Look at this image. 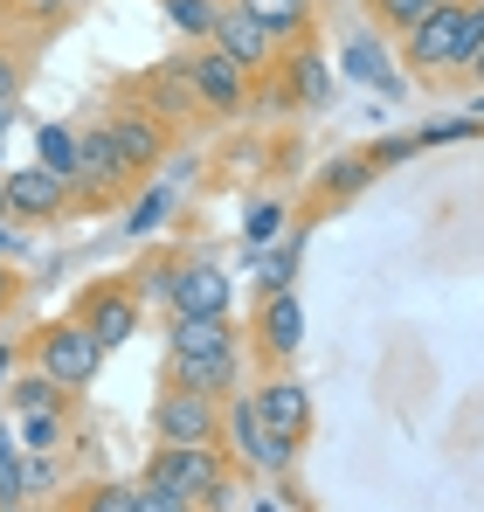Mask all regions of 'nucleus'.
<instances>
[{
	"label": "nucleus",
	"mask_w": 484,
	"mask_h": 512,
	"mask_svg": "<svg viewBox=\"0 0 484 512\" xmlns=\"http://www.w3.org/2000/svg\"><path fill=\"white\" fill-rule=\"evenodd\" d=\"M484 42V0H443L402 35V63L415 77H457Z\"/></svg>",
	"instance_id": "1"
},
{
	"label": "nucleus",
	"mask_w": 484,
	"mask_h": 512,
	"mask_svg": "<svg viewBox=\"0 0 484 512\" xmlns=\"http://www.w3.org/2000/svg\"><path fill=\"white\" fill-rule=\"evenodd\" d=\"M146 478L194 499L201 512H229V499H236V464H229L222 443H160L146 457Z\"/></svg>",
	"instance_id": "2"
},
{
	"label": "nucleus",
	"mask_w": 484,
	"mask_h": 512,
	"mask_svg": "<svg viewBox=\"0 0 484 512\" xmlns=\"http://www.w3.org/2000/svg\"><path fill=\"white\" fill-rule=\"evenodd\" d=\"M222 450H229L236 471H256V478H284V471L298 464V443L263 423L249 395H229V402H222Z\"/></svg>",
	"instance_id": "3"
},
{
	"label": "nucleus",
	"mask_w": 484,
	"mask_h": 512,
	"mask_svg": "<svg viewBox=\"0 0 484 512\" xmlns=\"http://www.w3.org/2000/svg\"><path fill=\"white\" fill-rule=\"evenodd\" d=\"M35 367H42L56 388L77 395V388H90V381L104 374V346L90 340L77 319H49V326L35 333Z\"/></svg>",
	"instance_id": "4"
},
{
	"label": "nucleus",
	"mask_w": 484,
	"mask_h": 512,
	"mask_svg": "<svg viewBox=\"0 0 484 512\" xmlns=\"http://www.w3.org/2000/svg\"><path fill=\"white\" fill-rule=\"evenodd\" d=\"M125 187H139V173L125 167V153L111 146L104 118L83 125V132H77V201H83V208H111Z\"/></svg>",
	"instance_id": "5"
},
{
	"label": "nucleus",
	"mask_w": 484,
	"mask_h": 512,
	"mask_svg": "<svg viewBox=\"0 0 484 512\" xmlns=\"http://www.w3.org/2000/svg\"><path fill=\"white\" fill-rule=\"evenodd\" d=\"M153 436L160 443H222V395L166 381L160 402H153Z\"/></svg>",
	"instance_id": "6"
},
{
	"label": "nucleus",
	"mask_w": 484,
	"mask_h": 512,
	"mask_svg": "<svg viewBox=\"0 0 484 512\" xmlns=\"http://www.w3.org/2000/svg\"><path fill=\"white\" fill-rule=\"evenodd\" d=\"M0 194H7V222H63L70 201H77V187L49 167H7Z\"/></svg>",
	"instance_id": "7"
},
{
	"label": "nucleus",
	"mask_w": 484,
	"mask_h": 512,
	"mask_svg": "<svg viewBox=\"0 0 484 512\" xmlns=\"http://www.w3.org/2000/svg\"><path fill=\"white\" fill-rule=\"evenodd\" d=\"M180 70H187V84L201 97V111H215V118H242L249 111V77L215 42H194V56H180Z\"/></svg>",
	"instance_id": "8"
},
{
	"label": "nucleus",
	"mask_w": 484,
	"mask_h": 512,
	"mask_svg": "<svg viewBox=\"0 0 484 512\" xmlns=\"http://www.w3.org/2000/svg\"><path fill=\"white\" fill-rule=\"evenodd\" d=\"M70 319H77L83 333L111 353V346H125L132 333H139V298H132V284H125V277H104V284H90V291L77 298V312H70Z\"/></svg>",
	"instance_id": "9"
},
{
	"label": "nucleus",
	"mask_w": 484,
	"mask_h": 512,
	"mask_svg": "<svg viewBox=\"0 0 484 512\" xmlns=\"http://www.w3.org/2000/svg\"><path fill=\"white\" fill-rule=\"evenodd\" d=\"M104 132H111V146L125 153V167L146 173L166 160V146H173V125H160L139 97H125V104H111V118H104Z\"/></svg>",
	"instance_id": "10"
},
{
	"label": "nucleus",
	"mask_w": 484,
	"mask_h": 512,
	"mask_svg": "<svg viewBox=\"0 0 484 512\" xmlns=\"http://www.w3.org/2000/svg\"><path fill=\"white\" fill-rule=\"evenodd\" d=\"M249 340H256V360L291 367L298 346H305V305H298V291H270L256 305V319H249Z\"/></svg>",
	"instance_id": "11"
},
{
	"label": "nucleus",
	"mask_w": 484,
	"mask_h": 512,
	"mask_svg": "<svg viewBox=\"0 0 484 512\" xmlns=\"http://www.w3.org/2000/svg\"><path fill=\"white\" fill-rule=\"evenodd\" d=\"M208 42H215V49L236 63L242 77H263V70L277 63V49H284V42H277V35L256 21V14H242L236 0H222V14H215V35H208Z\"/></svg>",
	"instance_id": "12"
},
{
	"label": "nucleus",
	"mask_w": 484,
	"mask_h": 512,
	"mask_svg": "<svg viewBox=\"0 0 484 512\" xmlns=\"http://www.w3.org/2000/svg\"><path fill=\"white\" fill-rule=\"evenodd\" d=\"M125 97H139L160 125H194V118H201V97H194V84H187L180 56H173V63H153L146 77H132V84H125Z\"/></svg>",
	"instance_id": "13"
},
{
	"label": "nucleus",
	"mask_w": 484,
	"mask_h": 512,
	"mask_svg": "<svg viewBox=\"0 0 484 512\" xmlns=\"http://www.w3.org/2000/svg\"><path fill=\"white\" fill-rule=\"evenodd\" d=\"M249 402H256V416L277 429V436H291V443L312 436V388L298 374H270L263 388H249Z\"/></svg>",
	"instance_id": "14"
},
{
	"label": "nucleus",
	"mask_w": 484,
	"mask_h": 512,
	"mask_svg": "<svg viewBox=\"0 0 484 512\" xmlns=\"http://www.w3.org/2000/svg\"><path fill=\"white\" fill-rule=\"evenodd\" d=\"M166 312H194V319H229V277H222L215 263H201V256H180Z\"/></svg>",
	"instance_id": "15"
},
{
	"label": "nucleus",
	"mask_w": 484,
	"mask_h": 512,
	"mask_svg": "<svg viewBox=\"0 0 484 512\" xmlns=\"http://www.w3.org/2000/svg\"><path fill=\"white\" fill-rule=\"evenodd\" d=\"M166 381H180V388H201V395H236L242 381V340L236 346H215V353H201V360H166Z\"/></svg>",
	"instance_id": "16"
},
{
	"label": "nucleus",
	"mask_w": 484,
	"mask_h": 512,
	"mask_svg": "<svg viewBox=\"0 0 484 512\" xmlns=\"http://www.w3.org/2000/svg\"><path fill=\"white\" fill-rule=\"evenodd\" d=\"M236 319H194V312H173V333H166V360H201L215 346H236Z\"/></svg>",
	"instance_id": "17"
},
{
	"label": "nucleus",
	"mask_w": 484,
	"mask_h": 512,
	"mask_svg": "<svg viewBox=\"0 0 484 512\" xmlns=\"http://www.w3.org/2000/svg\"><path fill=\"white\" fill-rule=\"evenodd\" d=\"M242 14H256L277 42H298V35H312L319 28V7L312 0H236Z\"/></svg>",
	"instance_id": "18"
},
{
	"label": "nucleus",
	"mask_w": 484,
	"mask_h": 512,
	"mask_svg": "<svg viewBox=\"0 0 484 512\" xmlns=\"http://www.w3.org/2000/svg\"><path fill=\"white\" fill-rule=\"evenodd\" d=\"M346 77H360V84H374L381 97H402V70H388V56L367 42V35H353L346 42Z\"/></svg>",
	"instance_id": "19"
},
{
	"label": "nucleus",
	"mask_w": 484,
	"mask_h": 512,
	"mask_svg": "<svg viewBox=\"0 0 484 512\" xmlns=\"http://www.w3.org/2000/svg\"><path fill=\"white\" fill-rule=\"evenodd\" d=\"M374 160H367V153H346V160H332V167L319 173V201L325 208H339V201H353V194H360V187H367V180H374Z\"/></svg>",
	"instance_id": "20"
},
{
	"label": "nucleus",
	"mask_w": 484,
	"mask_h": 512,
	"mask_svg": "<svg viewBox=\"0 0 484 512\" xmlns=\"http://www.w3.org/2000/svg\"><path fill=\"white\" fill-rule=\"evenodd\" d=\"M35 167L63 173V180L77 187V132H70V125H35Z\"/></svg>",
	"instance_id": "21"
},
{
	"label": "nucleus",
	"mask_w": 484,
	"mask_h": 512,
	"mask_svg": "<svg viewBox=\"0 0 484 512\" xmlns=\"http://www.w3.org/2000/svg\"><path fill=\"white\" fill-rule=\"evenodd\" d=\"M7 409H14V416H28V409H70V388H56V381L35 367V374H21V381H7Z\"/></svg>",
	"instance_id": "22"
},
{
	"label": "nucleus",
	"mask_w": 484,
	"mask_h": 512,
	"mask_svg": "<svg viewBox=\"0 0 484 512\" xmlns=\"http://www.w3.org/2000/svg\"><path fill=\"white\" fill-rule=\"evenodd\" d=\"M14 436H21V450H63L70 409H28V416H14Z\"/></svg>",
	"instance_id": "23"
},
{
	"label": "nucleus",
	"mask_w": 484,
	"mask_h": 512,
	"mask_svg": "<svg viewBox=\"0 0 484 512\" xmlns=\"http://www.w3.org/2000/svg\"><path fill=\"white\" fill-rule=\"evenodd\" d=\"M28 499V478H21V436L0 429V512H21Z\"/></svg>",
	"instance_id": "24"
},
{
	"label": "nucleus",
	"mask_w": 484,
	"mask_h": 512,
	"mask_svg": "<svg viewBox=\"0 0 484 512\" xmlns=\"http://www.w3.org/2000/svg\"><path fill=\"white\" fill-rule=\"evenodd\" d=\"M63 512H132V485H118V478H97V485H83L63 499Z\"/></svg>",
	"instance_id": "25"
},
{
	"label": "nucleus",
	"mask_w": 484,
	"mask_h": 512,
	"mask_svg": "<svg viewBox=\"0 0 484 512\" xmlns=\"http://www.w3.org/2000/svg\"><path fill=\"white\" fill-rule=\"evenodd\" d=\"M215 14H222V0H166V21H173L187 42H208V35H215Z\"/></svg>",
	"instance_id": "26"
},
{
	"label": "nucleus",
	"mask_w": 484,
	"mask_h": 512,
	"mask_svg": "<svg viewBox=\"0 0 484 512\" xmlns=\"http://www.w3.org/2000/svg\"><path fill=\"white\" fill-rule=\"evenodd\" d=\"M173 270H180V256H153V263H146L139 277H125V284H132L139 305H166V298H173Z\"/></svg>",
	"instance_id": "27"
},
{
	"label": "nucleus",
	"mask_w": 484,
	"mask_h": 512,
	"mask_svg": "<svg viewBox=\"0 0 484 512\" xmlns=\"http://www.w3.org/2000/svg\"><path fill=\"white\" fill-rule=\"evenodd\" d=\"M436 7H443V0H367V14H374L388 35H408V28H415L422 14H436Z\"/></svg>",
	"instance_id": "28"
},
{
	"label": "nucleus",
	"mask_w": 484,
	"mask_h": 512,
	"mask_svg": "<svg viewBox=\"0 0 484 512\" xmlns=\"http://www.w3.org/2000/svg\"><path fill=\"white\" fill-rule=\"evenodd\" d=\"M277 63L291 70V97H305V104H319V97H325V70H319L312 49H291V56H277Z\"/></svg>",
	"instance_id": "29"
},
{
	"label": "nucleus",
	"mask_w": 484,
	"mask_h": 512,
	"mask_svg": "<svg viewBox=\"0 0 484 512\" xmlns=\"http://www.w3.org/2000/svg\"><path fill=\"white\" fill-rule=\"evenodd\" d=\"M277 229H284V208H277V201H256V208L242 215V243H249V250H270Z\"/></svg>",
	"instance_id": "30"
},
{
	"label": "nucleus",
	"mask_w": 484,
	"mask_h": 512,
	"mask_svg": "<svg viewBox=\"0 0 484 512\" xmlns=\"http://www.w3.org/2000/svg\"><path fill=\"white\" fill-rule=\"evenodd\" d=\"M298 250H305V243L291 236L284 250H270V256H263V277H256V284H263V298H270V291H291V277H298Z\"/></svg>",
	"instance_id": "31"
},
{
	"label": "nucleus",
	"mask_w": 484,
	"mask_h": 512,
	"mask_svg": "<svg viewBox=\"0 0 484 512\" xmlns=\"http://www.w3.org/2000/svg\"><path fill=\"white\" fill-rule=\"evenodd\" d=\"M132 512H201V506L180 499V492H166V485H153V478H139L132 485Z\"/></svg>",
	"instance_id": "32"
},
{
	"label": "nucleus",
	"mask_w": 484,
	"mask_h": 512,
	"mask_svg": "<svg viewBox=\"0 0 484 512\" xmlns=\"http://www.w3.org/2000/svg\"><path fill=\"white\" fill-rule=\"evenodd\" d=\"M160 215H166V194H160V187H146V194L132 201V222H125V229H132V236H146Z\"/></svg>",
	"instance_id": "33"
},
{
	"label": "nucleus",
	"mask_w": 484,
	"mask_h": 512,
	"mask_svg": "<svg viewBox=\"0 0 484 512\" xmlns=\"http://www.w3.org/2000/svg\"><path fill=\"white\" fill-rule=\"evenodd\" d=\"M415 153H422V139H415V132H402V139H381V146H367V160H374V167H395V160H415Z\"/></svg>",
	"instance_id": "34"
},
{
	"label": "nucleus",
	"mask_w": 484,
	"mask_h": 512,
	"mask_svg": "<svg viewBox=\"0 0 484 512\" xmlns=\"http://www.w3.org/2000/svg\"><path fill=\"white\" fill-rule=\"evenodd\" d=\"M77 7H90V0H7V14H42V21H63Z\"/></svg>",
	"instance_id": "35"
},
{
	"label": "nucleus",
	"mask_w": 484,
	"mask_h": 512,
	"mask_svg": "<svg viewBox=\"0 0 484 512\" xmlns=\"http://www.w3.org/2000/svg\"><path fill=\"white\" fill-rule=\"evenodd\" d=\"M21 97V56H14V42H0V104H14Z\"/></svg>",
	"instance_id": "36"
},
{
	"label": "nucleus",
	"mask_w": 484,
	"mask_h": 512,
	"mask_svg": "<svg viewBox=\"0 0 484 512\" xmlns=\"http://www.w3.org/2000/svg\"><path fill=\"white\" fill-rule=\"evenodd\" d=\"M14 305H21V277H14V263L0 256V319H7Z\"/></svg>",
	"instance_id": "37"
},
{
	"label": "nucleus",
	"mask_w": 484,
	"mask_h": 512,
	"mask_svg": "<svg viewBox=\"0 0 484 512\" xmlns=\"http://www.w3.org/2000/svg\"><path fill=\"white\" fill-rule=\"evenodd\" d=\"M464 70H471V77H478V90H484V42L471 49V63H464Z\"/></svg>",
	"instance_id": "38"
},
{
	"label": "nucleus",
	"mask_w": 484,
	"mask_h": 512,
	"mask_svg": "<svg viewBox=\"0 0 484 512\" xmlns=\"http://www.w3.org/2000/svg\"><path fill=\"white\" fill-rule=\"evenodd\" d=\"M0 256H14V236H7V222H0Z\"/></svg>",
	"instance_id": "39"
},
{
	"label": "nucleus",
	"mask_w": 484,
	"mask_h": 512,
	"mask_svg": "<svg viewBox=\"0 0 484 512\" xmlns=\"http://www.w3.org/2000/svg\"><path fill=\"white\" fill-rule=\"evenodd\" d=\"M0 381H7V346H0Z\"/></svg>",
	"instance_id": "40"
},
{
	"label": "nucleus",
	"mask_w": 484,
	"mask_h": 512,
	"mask_svg": "<svg viewBox=\"0 0 484 512\" xmlns=\"http://www.w3.org/2000/svg\"><path fill=\"white\" fill-rule=\"evenodd\" d=\"M7 111H14V104H0V125H7Z\"/></svg>",
	"instance_id": "41"
},
{
	"label": "nucleus",
	"mask_w": 484,
	"mask_h": 512,
	"mask_svg": "<svg viewBox=\"0 0 484 512\" xmlns=\"http://www.w3.org/2000/svg\"><path fill=\"white\" fill-rule=\"evenodd\" d=\"M0 222H7V194H0Z\"/></svg>",
	"instance_id": "42"
},
{
	"label": "nucleus",
	"mask_w": 484,
	"mask_h": 512,
	"mask_svg": "<svg viewBox=\"0 0 484 512\" xmlns=\"http://www.w3.org/2000/svg\"><path fill=\"white\" fill-rule=\"evenodd\" d=\"M471 111H484V90H478V104H471Z\"/></svg>",
	"instance_id": "43"
},
{
	"label": "nucleus",
	"mask_w": 484,
	"mask_h": 512,
	"mask_svg": "<svg viewBox=\"0 0 484 512\" xmlns=\"http://www.w3.org/2000/svg\"><path fill=\"white\" fill-rule=\"evenodd\" d=\"M256 512H270V506H256Z\"/></svg>",
	"instance_id": "44"
}]
</instances>
